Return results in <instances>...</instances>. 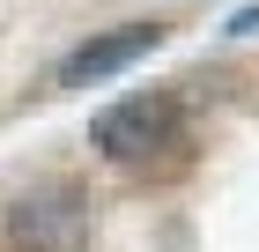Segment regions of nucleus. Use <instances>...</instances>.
<instances>
[{"label":"nucleus","mask_w":259,"mask_h":252,"mask_svg":"<svg viewBox=\"0 0 259 252\" xmlns=\"http://www.w3.org/2000/svg\"><path fill=\"white\" fill-rule=\"evenodd\" d=\"M89 237V200L74 186H30L8 208V245L15 252H81Z\"/></svg>","instance_id":"f257e3e1"},{"label":"nucleus","mask_w":259,"mask_h":252,"mask_svg":"<svg viewBox=\"0 0 259 252\" xmlns=\"http://www.w3.org/2000/svg\"><path fill=\"white\" fill-rule=\"evenodd\" d=\"M89 141H97L111 163H148L156 149H178V104H170V97L104 104V112L89 119Z\"/></svg>","instance_id":"f03ea898"},{"label":"nucleus","mask_w":259,"mask_h":252,"mask_svg":"<svg viewBox=\"0 0 259 252\" xmlns=\"http://www.w3.org/2000/svg\"><path fill=\"white\" fill-rule=\"evenodd\" d=\"M156 45H163V22H126V30H104V38L74 45V52L60 59V89L104 82V75H119V67H134V59H148Z\"/></svg>","instance_id":"7ed1b4c3"},{"label":"nucleus","mask_w":259,"mask_h":252,"mask_svg":"<svg viewBox=\"0 0 259 252\" xmlns=\"http://www.w3.org/2000/svg\"><path fill=\"white\" fill-rule=\"evenodd\" d=\"M244 30H259V0H252V8H237V15H230V38H244Z\"/></svg>","instance_id":"20e7f679"}]
</instances>
